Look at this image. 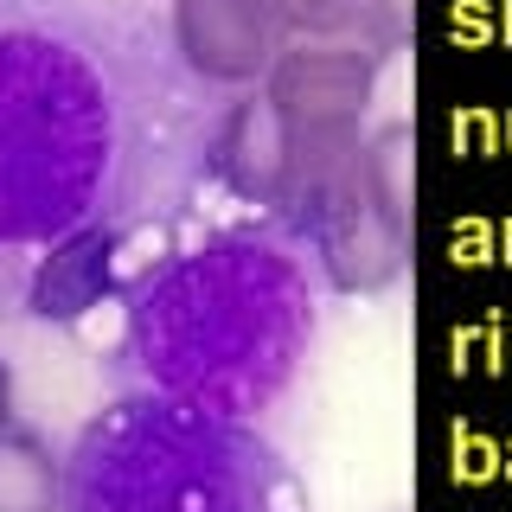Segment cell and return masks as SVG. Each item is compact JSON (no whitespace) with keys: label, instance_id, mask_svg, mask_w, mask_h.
Listing matches in <instances>:
<instances>
[{"label":"cell","instance_id":"6da1fadb","mask_svg":"<svg viewBox=\"0 0 512 512\" xmlns=\"http://www.w3.org/2000/svg\"><path fill=\"white\" fill-rule=\"evenodd\" d=\"M314 340L308 269L276 237L218 231L128 282V352L148 391L250 423Z\"/></svg>","mask_w":512,"mask_h":512},{"label":"cell","instance_id":"7a4b0ae2","mask_svg":"<svg viewBox=\"0 0 512 512\" xmlns=\"http://www.w3.org/2000/svg\"><path fill=\"white\" fill-rule=\"evenodd\" d=\"M64 512H314V500L250 423L141 391L77 429Z\"/></svg>","mask_w":512,"mask_h":512},{"label":"cell","instance_id":"3957f363","mask_svg":"<svg viewBox=\"0 0 512 512\" xmlns=\"http://www.w3.org/2000/svg\"><path fill=\"white\" fill-rule=\"evenodd\" d=\"M109 160L103 84L71 45L0 32V244L90 224Z\"/></svg>","mask_w":512,"mask_h":512},{"label":"cell","instance_id":"277c9868","mask_svg":"<svg viewBox=\"0 0 512 512\" xmlns=\"http://www.w3.org/2000/svg\"><path fill=\"white\" fill-rule=\"evenodd\" d=\"M333 295H391L410 269V122H384L288 205Z\"/></svg>","mask_w":512,"mask_h":512},{"label":"cell","instance_id":"5b68a950","mask_svg":"<svg viewBox=\"0 0 512 512\" xmlns=\"http://www.w3.org/2000/svg\"><path fill=\"white\" fill-rule=\"evenodd\" d=\"M378 77H384V52H365V45L295 39L276 52V64H269V77L256 90L269 96L282 141H288V205L308 186H320L365 141ZM288 205H282V218H288Z\"/></svg>","mask_w":512,"mask_h":512},{"label":"cell","instance_id":"8992f818","mask_svg":"<svg viewBox=\"0 0 512 512\" xmlns=\"http://www.w3.org/2000/svg\"><path fill=\"white\" fill-rule=\"evenodd\" d=\"M173 52L199 84L256 90L282 52L276 0H173Z\"/></svg>","mask_w":512,"mask_h":512},{"label":"cell","instance_id":"52a82bcc","mask_svg":"<svg viewBox=\"0 0 512 512\" xmlns=\"http://www.w3.org/2000/svg\"><path fill=\"white\" fill-rule=\"evenodd\" d=\"M212 180L231 192L237 205H256V212L282 218V205H288V141H282V122H276V109H269L263 90H237V103L218 116Z\"/></svg>","mask_w":512,"mask_h":512},{"label":"cell","instance_id":"ba28073f","mask_svg":"<svg viewBox=\"0 0 512 512\" xmlns=\"http://www.w3.org/2000/svg\"><path fill=\"white\" fill-rule=\"evenodd\" d=\"M122 288V237L109 224H77L45 244V256L32 263V314L39 320H84L90 308H103Z\"/></svg>","mask_w":512,"mask_h":512},{"label":"cell","instance_id":"9c48e42d","mask_svg":"<svg viewBox=\"0 0 512 512\" xmlns=\"http://www.w3.org/2000/svg\"><path fill=\"white\" fill-rule=\"evenodd\" d=\"M0 512H64V455L26 423L0 442Z\"/></svg>","mask_w":512,"mask_h":512},{"label":"cell","instance_id":"30bf717a","mask_svg":"<svg viewBox=\"0 0 512 512\" xmlns=\"http://www.w3.org/2000/svg\"><path fill=\"white\" fill-rule=\"evenodd\" d=\"M20 429V410H13V365L0 359V442Z\"/></svg>","mask_w":512,"mask_h":512}]
</instances>
